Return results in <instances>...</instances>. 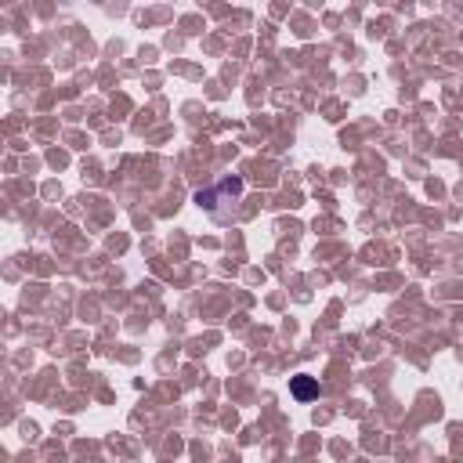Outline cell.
<instances>
[{"instance_id":"1","label":"cell","mask_w":463,"mask_h":463,"mask_svg":"<svg viewBox=\"0 0 463 463\" xmlns=\"http://www.w3.org/2000/svg\"><path fill=\"white\" fill-rule=\"evenodd\" d=\"M290 391H293V398H301V402H311V398H319V380H315V376H293Z\"/></svg>"}]
</instances>
